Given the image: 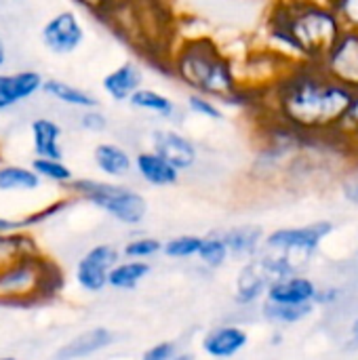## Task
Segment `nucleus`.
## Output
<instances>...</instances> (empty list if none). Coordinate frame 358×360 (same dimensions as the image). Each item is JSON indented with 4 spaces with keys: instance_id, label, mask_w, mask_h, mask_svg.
<instances>
[{
    "instance_id": "a211bd4d",
    "label": "nucleus",
    "mask_w": 358,
    "mask_h": 360,
    "mask_svg": "<svg viewBox=\"0 0 358 360\" xmlns=\"http://www.w3.org/2000/svg\"><path fill=\"white\" fill-rule=\"evenodd\" d=\"M272 283V276L264 270L257 257L243 262L236 281H234V302L241 308H251L266 300V291Z\"/></svg>"
},
{
    "instance_id": "f8f14e48",
    "label": "nucleus",
    "mask_w": 358,
    "mask_h": 360,
    "mask_svg": "<svg viewBox=\"0 0 358 360\" xmlns=\"http://www.w3.org/2000/svg\"><path fill=\"white\" fill-rule=\"evenodd\" d=\"M247 346H249V333L234 323L215 325L200 340L203 354L211 360H232Z\"/></svg>"
},
{
    "instance_id": "0eeeda50",
    "label": "nucleus",
    "mask_w": 358,
    "mask_h": 360,
    "mask_svg": "<svg viewBox=\"0 0 358 360\" xmlns=\"http://www.w3.org/2000/svg\"><path fill=\"white\" fill-rule=\"evenodd\" d=\"M87 40V27L74 8L53 13L40 27V44L53 57L74 55Z\"/></svg>"
},
{
    "instance_id": "6ab92c4d",
    "label": "nucleus",
    "mask_w": 358,
    "mask_h": 360,
    "mask_svg": "<svg viewBox=\"0 0 358 360\" xmlns=\"http://www.w3.org/2000/svg\"><path fill=\"white\" fill-rule=\"evenodd\" d=\"M319 285L306 274H289L274 278L266 291V302L285 306H308L314 304Z\"/></svg>"
},
{
    "instance_id": "b1692460",
    "label": "nucleus",
    "mask_w": 358,
    "mask_h": 360,
    "mask_svg": "<svg viewBox=\"0 0 358 360\" xmlns=\"http://www.w3.org/2000/svg\"><path fill=\"white\" fill-rule=\"evenodd\" d=\"M150 272H152V266L148 262L120 257L110 270L108 287L114 291H133L148 278Z\"/></svg>"
},
{
    "instance_id": "c9c22d12",
    "label": "nucleus",
    "mask_w": 358,
    "mask_h": 360,
    "mask_svg": "<svg viewBox=\"0 0 358 360\" xmlns=\"http://www.w3.org/2000/svg\"><path fill=\"white\" fill-rule=\"evenodd\" d=\"M342 300V291L338 287H319L317 297H314V306H333Z\"/></svg>"
},
{
    "instance_id": "aec40b11",
    "label": "nucleus",
    "mask_w": 358,
    "mask_h": 360,
    "mask_svg": "<svg viewBox=\"0 0 358 360\" xmlns=\"http://www.w3.org/2000/svg\"><path fill=\"white\" fill-rule=\"evenodd\" d=\"M116 335L112 329L108 327H91L82 333H78L76 338H72L70 342H65L63 346L57 348V352L53 354V360H87L93 359L95 354L108 350L114 344Z\"/></svg>"
},
{
    "instance_id": "bb28decb",
    "label": "nucleus",
    "mask_w": 358,
    "mask_h": 360,
    "mask_svg": "<svg viewBox=\"0 0 358 360\" xmlns=\"http://www.w3.org/2000/svg\"><path fill=\"white\" fill-rule=\"evenodd\" d=\"M228 259H230V253L222 238V232H209L207 236H200L196 262L205 270H222L228 264Z\"/></svg>"
},
{
    "instance_id": "2f4dec72",
    "label": "nucleus",
    "mask_w": 358,
    "mask_h": 360,
    "mask_svg": "<svg viewBox=\"0 0 358 360\" xmlns=\"http://www.w3.org/2000/svg\"><path fill=\"white\" fill-rule=\"evenodd\" d=\"M340 137H344L352 146L358 141V93H354V99L350 103V110H348V114L344 118Z\"/></svg>"
},
{
    "instance_id": "412c9836",
    "label": "nucleus",
    "mask_w": 358,
    "mask_h": 360,
    "mask_svg": "<svg viewBox=\"0 0 358 360\" xmlns=\"http://www.w3.org/2000/svg\"><path fill=\"white\" fill-rule=\"evenodd\" d=\"M42 95L49 97L51 101L68 108V110H74V112L101 105V101L95 93H91L89 89H82V86L65 80V78H57V76H49V78L44 76Z\"/></svg>"
},
{
    "instance_id": "a19ab883",
    "label": "nucleus",
    "mask_w": 358,
    "mask_h": 360,
    "mask_svg": "<svg viewBox=\"0 0 358 360\" xmlns=\"http://www.w3.org/2000/svg\"><path fill=\"white\" fill-rule=\"evenodd\" d=\"M281 342H283V333L276 329V331L272 333V338H270V344H272V346H281Z\"/></svg>"
},
{
    "instance_id": "9d476101",
    "label": "nucleus",
    "mask_w": 358,
    "mask_h": 360,
    "mask_svg": "<svg viewBox=\"0 0 358 360\" xmlns=\"http://www.w3.org/2000/svg\"><path fill=\"white\" fill-rule=\"evenodd\" d=\"M321 70L338 84L358 93V27H348L321 61Z\"/></svg>"
},
{
    "instance_id": "473e14b6",
    "label": "nucleus",
    "mask_w": 358,
    "mask_h": 360,
    "mask_svg": "<svg viewBox=\"0 0 358 360\" xmlns=\"http://www.w3.org/2000/svg\"><path fill=\"white\" fill-rule=\"evenodd\" d=\"M177 344L171 342V340H162L154 346H150L143 354L141 360H173V356L177 354Z\"/></svg>"
},
{
    "instance_id": "c756f323",
    "label": "nucleus",
    "mask_w": 358,
    "mask_h": 360,
    "mask_svg": "<svg viewBox=\"0 0 358 360\" xmlns=\"http://www.w3.org/2000/svg\"><path fill=\"white\" fill-rule=\"evenodd\" d=\"M200 247V236L198 234H177L169 240H162V253L169 259L175 262H188V259H196Z\"/></svg>"
},
{
    "instance_id": "a878e982",
    "label": "nucleus",
    "mask_w": 358,
    "mask_h": 360,
    "mask_svg": "<svg viewBox=\"0 0 358 360\" xmlns=\"http://www.w3.org/2000/svg\"><path fill=\"white\" fill-rule=\"evenodd\" d=\"M30 167L34 169V173L44 184L57 186L61 190H65L74 179V171L70 169V165L63 158H36V156H32Z\"/></svg>"
},
{
    "instance_id": "37998d69",
    "label": "nucleus",
    "mask_w": 358,
    "mask_h": 360,
    "mask_svg": "<svg viewBox=\"0 0 358 360\" xmlns=\"http://www.w3.org/2000/svg\"><path fill=\"white\" fill-rule=\"evenodd\" d=\"M319 2H325V4H329V6H333V8H338L344 0H319Z\"/></svg>"
},
{
    "instance_id": "c03bdc74",
    "label": "nucleus",
    "mask_w": 358,
    "mask_h": 360,
    "mask_svg": "<svg viewBox=\"0 0 358 360\" xmlns=\"http://www.w3.org/2000/svg\"><path fill=\"white\" fill-rule=\"evenodd\" d=\"M0 360H19V359H15V356H0Z\"/></svg>"
},
{
    "instance_id": "423d86ee",
    "label": "nucleus",
    "mask_w": 358,
    "mask_h": 360,
    "mask_svg": "<svg viewBox=\"0 0 358 360\" xmlns=\"http://www.w3.org/2000/svg\"><path fill=\"white\" fill-rule=\"evenodd\" d=\"M333 228L335 226L327 219H319L306 226L276 228L270 234H266L262 249L285 259L295 274H304V270L319 253L325 238L331 236Z\"/></svg>"
},
{
    "instance_id": "5701e85b",
    "label": "nucleus",
    "mask_w": 358,
    "mask_h": 360,
    "mask_svg": "<svg viewBox=\"0 0 358 360\" xmlns=\"http://www.w3.org/2000/svg\"><path fill=\"white\" fill-rule=\"evenodd\" d=\"M44 181L30 165L0 162V194L2 196H30L40 192Z\"/></svg>"
},
{
    "instance_id": "6e6552de",
    "label": "nucleus",
    "mask_w": 358,
    "mask_h": 360,
    "mask_svg": "<svg viewBox=\"0 0 358 360\" xmlns=\"http://www.w3.org/2000/svg\"><path fill=\"white\" fill-rule=\"evenodd\" d=\"M148 143L150 150H154L165 160H169L179 173L192 171L200 158L198 143L194 141L192 135L181 131V127H173V124L154 127L150 131Z\"/></svg>"
},
{
    "instance_id": "9b49d317",
    "label": "nucleus",
    "mask_w": 358,
    "mask_h": 360,
    "mask_svg": "<svg viewBox=\"0 0 358 360\" xmlns=\"http://www.w3.org/2000/svg\"><path fill=\"white\" fill-rule=\"evenodd\" d=\"M42 82L44 74L36 68L0 70V114H8L42 95Z\"/></svg>"
},
{
    "instance_id": "2eb2a0df",
    "label": "nucleus",
    "mask_w": 358,
    "mask_h": 360,
    "mask_svg": "<svg viewBox=\"0 0 358 360\" xmlns=\"http://www.w3.org/2000/svg\"><path fill=\"white\" fill-rule=\"evenodd\" d=\"M127 105L133 112L156 116L165 124H173V127H181V118H186V114H188L186 108L177 105V101L173 97H169L167 93H162L158 89L146 86V84L131 95Z\"/></svg>"
},
{
    "instance_id": "cd10ccee",
    "label": "nucleus",
    "mask_w": 358,
    "mask_h": 360,
    "mask_svg": "<svg viewBox=\"0 0 358 360\" xmlns=\"http://www.w3.org/2000/svg\"><path fill=\"white\" fill-rule=\"evenodd\" d=\"M184 108H186V112L190 116L203 118L207 122H224V118H226L224 105L217 103L215 99L207 97V95H200V93H190L188 91Z\"/></svg>"
},
{
    "instance_id": "f3484780",
    "label": "nucleus",
    "mask_w": 358,
    "mask_h": 360,
    "mask_svg": "<svg viewBox=\"0 0 358 360\" xmlns=\"http://www.w3.org/2000/svg\"><path fill=\"white\" fill-rule=\"evenodd\" d=\"M133 173L150 188H173L179 184L181 173L169 162L165 160L160 154H156L150 148L137 150V154H133Z\"/></svg>"
},
{
    "instance_id": "393cba45",
    "label": "nucleus",
    "mask_w": 358,
    "mask_h": 360,
    "mask_svg": "<svg viewBox=\"0 0 358 360\" xmlns=\"http://www.w3.org/2000/svg\"><path fill=\"white\" fill-rule=\"evenodd\" d=\"M317 306H285V304H274V302H262V316L274 327H293L304 323L314 314Z\"/></svg>"
},
{
    "instance_id": "72a5a7b5",
    "label": "nucleus",
    "mask_w": 358,
    "mask_h": 360,
    "mask_svg": "<svg viewBox=\"0 0 358 360\" xmlns=\"http://www.w3.org/2000/svg\"><path fill=\"white\" fill-rule=\"evenodd\" d=\"M112 2L114 0H72V4L76 8H80V11L89 13L91 17H97V19H101L108 13V8L112 6Z\"/></svg>"
},
{
    "instance_id": "ea45409f",
    "label": "nucleus",
    "mask_w": 358,
    "mask_h": 360,
    "mask_svg": "<svg viewBox=\"0 0 358 360\" xmlns=\"http://www.w3.org/2000/svg\"><path fill=\"white\" fill-rule=\"evenodd\" d=\"M350 346L358 348V316L350 323Z\"/></svg>"
},
{
    "instance_id": "f257e3e1",
    "label": "nucleus",
    "mask_w": 358,
    "mask_h": 360,
    "mask_svg": "<svg viewBox=\"0 0 358 360\" xmlns=\"http://www.w3.org/2000/svg\"><path fill=\"white\" fill-rule=\"evenodd\" d=\"M354 93L331 80L321 65L298 61L264 91L272 124L302 137H340Z\"/></svg>"
},
{
    "instance_id": "f03ea898",
    "label": "nucleus",
    "mask_w": 358,
    "mask_h": 360,
    "mask_svg": "<svg viewBox=\"0 0 358 360\" xmlns=\"http://www.w3.org/2000/svg\"><path fill=\"white\" fill-rule=\"evenodd\" d=\"M165 65L169 76L184 84L190 93H200L222 105H251L255 91L243 86L238 68L222 46L209 36H190L175 44Z\"/></svg>"
},
{
    "instance_id": "4468645a",
    "label": "nucleus",
    "mask_w": 358,
    "mask_h": 360,
    "mask_svg": "<svg viewBox=\"0 0 358 360\" xmlns=\"http://www.w3.org/2000/svg\"><path fill=\"white\" fill-rule=\"evenodd\" d=\"M91 160L97 169V173L103 179L112 181H127L133 177V154L127 146L112 141V139H101L93 146Z\"/></svg>"
},
{
    "instance_id": "58836bf2",
    "label": "nucleus",
    "mask_w": 358,
    "mask_h": 360,
    "mask_svg": "<svg viewBox=\"0 0 358 360\" xmlns=\"http://www.w3.org/2000/svg\"><path fill=\"white\" fill-rule=\"evenodd\" d=\"M6 63H8V46H6L4 36L0 34V70H4Z\"/></svg>"
},
{
    "instance_id": "4be33fe9",
    "label": "nucleus",
    "mask_w": 358,
    "mask_h": 360,
    "mask_svg": "<svg viewBox=\"0 0 358 360\" xmlns=\"http://www.w3.org/2000/svg\"><path fill=\"white\" fill-rule=\"evenodd\" d=\"M222 238L228 247L230 257L241 259V262H249L262 251L266 232L262 226L241 224V226H232V228L222 230Z\"/></svg>"
},
{
    "instance_id": "4c0bfd02",
    "label": "nucleus",
    "mask_w": 358,
    "mask_h": 360,
    "mask_svg": "<svg viewBox=\"0 0 358 360\" xmlns=\"http://www.w3.org/2000/svg\"><path fill=\"white\" fill-rule=\"evenodd\" d=\"M335 11L342 15L348 27H358V0H344Z\"/></svg>"
},
{
    "instance_id": "7ed1b4c3",
    "label": "nucleus",
    "mask_w": 358,
    "mask_h": 360,
    "mask_svg": "<svg viewBox=\"0 0 358 360\" xmlns=\"http://www.w3.org/2000/svg\"><path fill=\"white\" fill-rule=\"evenodd\" d=\"M344 30L342 15L319 0H283L270 23L272 36L283 46L298 53L300 61L317 65H321Z\"/></svg>"
},
{
    "instance_id": "c85d7f7f",
    "label": "nucleus",
    "mask_w": 358,
    "mask_h": 360,
    "mask_svg": "<svg viewBox=\"0 0 358 360\" xmlns=\"http://www.w3.org/2000/svg\"><path fill=\"white\" fill-rule=\"evenodd\" d=\"M160 253H162V240L156 238V236H150V234L133 236L120 249L122 257H127V259H141V262H150L152 257H156Z\"/></svg>"
},
{
    "instance_id": "7c9ffc66",
    "label": "nucleus",
    "mask_w": 358,
    "mask_h": 360,
    "mask_svg": "<svg viewBox=\"0 0 358 360\" xmlns=\"http://www.w3.org/2000/svg\"><path fill=\"white\" fill-rule=\"evenodd\" d=\"M76 127L82 133L89 135H106L110 129V118L108 114L99 108H89V110H80L76 112Z\"/></svg>"
},
{
    "instance_id": "ddd939ff",
    "label": "nucleus",
    "mask_w": 358,
    "mask_h": 360,
    "mask_svg": "<svg viewBox=\"0 0 358 360\" xmlns=\"http://www.w3.org/2000/svg\"><path fill=\"white\" fill-rule=\"evenodd\" d=\"M146 84V70L137 59H124L101 78V91L112 103H127Z\"/></svg>"
},
{
    "instance_id": "dca6fc26",
    "label": "nucleus",
    "mask_w": 358,
    "mask_h": 360,
    "mask_svg": "<svg viewBox=\"0 0 358 360\" xmlns=\"http://www.w3.org/2000/svg\"><path fill=\"white\" fill-rule=\"evenodd\" d=\"M30 146L36 158H65L63 148V127L57 118L38 114L27 122Z\"/></svg>"
},
{
    "instance_id": "a18cd8bd",
    "label": "nucleus",
    "mask_w": 358,
    "mask_h": 360,
    "mask_svg": "<svg viewBox=\"0 0 358 360\" xmlns=\"http://www.w3.org/2000/svg\"><path fill=\"white\" fill-rule=\"evenodd\" d=\"M354 148H357V152H358V141H357V143H354Z\"/></svg>"
},
{
    "instance_id": "20e7f679",
    "label": "nucleus",
    "mask_w": 358,
    "mask_h": 360,
    "mask_svg": "<svg viewBox=\"0 0 358 360\" xmlns=\"http://www.w3.org/2000/svg\"><path fill=\"white\" fill-rule=\"evenodd\" d=\"M63 289L59 266L44 253L23 255L0 266V306H32Z\"/></svg>"
},
{
    "instance_id": "f704fd0d",
    "label": "nucleus",
    "mask_w": 358,
    "mask_h": 360,
    "mask_svg": "<svg viewBox=\"0 0 358 360\" xmlns=\"http://www.w3.org/2000/svg\"><path fill=\"white\" fill-rule=\"evenodd\" d=\"M23 230H32L27 224V217H8L0 213V234H13V232H23Z\"/></svg>"
},
{
    "instance_id": "39448f33",
    "label": "nucleus",
    "mask_w": 358,
    "mask_h": 360,
    "mask_svg": "<svg viewBox=\"0 0 358 360\" xmlns=\"http://www.w3.org/2000/svg\"><path fill=\"white\" fill-rule=\"evenodd\" d=\"M72 200L87 202L124 228H137L148 217L146 196L127 181L103 177H74L65 188Z\"/></svg>"
},
{
    "instance_id": "e433bc0d",
    "label": "nucleus",
    "mask_w": 358,
    "mask_h": 360,
    "mask_svg": "<svg viewBox=\"0 0 358 360\" xmlns=\"http://www.w3.org/2000/svg\"><path fill=\"white\" fill-rule=\"evenodd\" d=\"M342 194L348 202L357 205L358 207V169L357 171H350L344 181H342Z\"/></svg>"
},
{
    "instance_id": "79ce46f5",
    "label": "nucleus",
    "mask_w": 358,
    "mask_h": 360,
    "mask_svg": "<svg viewBox=\"0 0 358 360\" xmlns=\"http://www.w3.org/2000/svg\"><path fill=\"white\" fill-rule=\"evenodd\" d=\"M173 360H194V354H190V352H181V350H177V354L173 356Z\"/></svg>"
},
{
    "instance_id": "1a4fd4ad",
    "label": "nucleus",
    "mask_w": 358,
    "mask_h": 360,
    "mask_svg": "<svg viewBox=\"0 0 358 360\" xmlns=\"http://www.w3.org/2000/svg\"><path fill=\"white\" fill-rule=\"evenodd\" d=\"M120 257V249L112 243L93 245L78 257L74 268V283L84 293H101L103 289H108L110 270Z\"/></svg>"
}]
</instances>
